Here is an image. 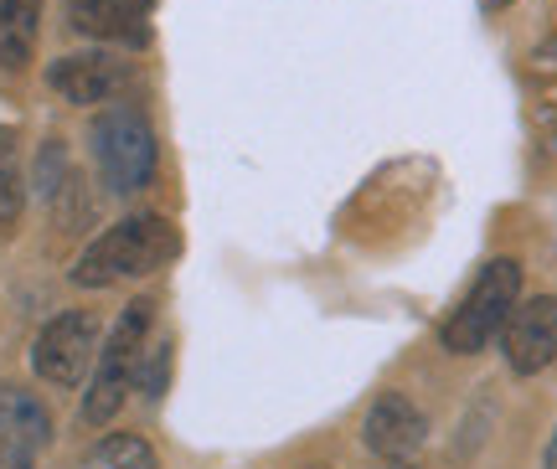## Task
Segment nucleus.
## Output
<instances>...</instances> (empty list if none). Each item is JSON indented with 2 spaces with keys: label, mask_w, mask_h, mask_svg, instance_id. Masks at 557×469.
I'll list each match as a JSON object with an SVG mask.
<instances>
[{
  "label": "nucleus",
  "mask_w": 557,
  "mask_h": 469,
  "mask_svg": "<svg viewBox=\"0 0 557 469\" xmlns=\"http://www.w3.org/2000/svg\"><path fill=\"white\" fill-rule=\"evenodd\" d=\"M521 299V263L517 258H491L470 294L455 305V314L444 320V351L449 356H475L500 335L506 314Z\"/></svg>",
  "instance_id": "obj_4"
},
{
  "label": "nucleus",
  "mask_w": 557,
  "mask_h": 469,
  "mask_svg": "<svg viewBox=\"0 0 557 469\" xmlns=\"http://www.w3.org/2000/svg\"><path fill=\"white\" fill-rule=\"evenodd\" d=\"M41 37V0H0V67L21 73Z\"/></svg>",
  "instance_id": "obj_11"
},
{
  "label": "nucleus",
  "mask_w": 557,
  "mask_h": 469,
  "mask_svg": "<svg viewBox=\"0 0 557 469\" xmlns=\"http://www.w3.org/2000/svg\"><path fill=\"white\" fill-rule=\"evenodd\" d=\"M129 78H135V67L124 58H114V52H73V58H58L47 67L52 94L67 98V103H83V109L114 103L129 88Z\"/></svg>",
  "instance_id": "obj_7"
},
{
  "label": "nucleus",
  "mask_w": 557,
  "mask_h": 469,
  "mask_svg": "<svg viewBox=\"0 0 557 469\" xmlns=\"http://www.w3.org/2000/svg\"><path fill=\"white\" fill-rule=\"evenodd\" d=\"M542 469H557V429H553V444H547V454H542Z\"/></svg>",
  "instance_id": "obj_15"
},
{
  "label": "nucleus",
  "mask_w": 557,
  "mask_h": 469,
  "mask_svg": "<svg viewBox=\"0 0 557 469\" xmlns=\"http://www.w3.org/2000/svg\"><path fill=\"white\" fill-rule=\"evenodd\" d=\"M150 5L156 0H67V21L73 32L94 41H139L150 37Z\"/></svg>",
  "instance_id": "obj_9"
},
{
  "label": "nucleus",
  "mask_w": 557,
  "mask_h": 469,
  "mask_svg": "<svg viewBox=\"0 0 557 469\" xmlns=\"http://www.w3.org/2000/svg\"><path fill=\"white\" fill-rule=\"evenodd\" d=\"M181 254V233L156 212H139L114 222L109 233H99L73 263V284L78 289H109L124 279L156 274Z\"/></svg>",
  "instance_id": "obj_1"
},
{
  "label": "nucleus",
  "mask_w": 557,
  "mask_h": 469,
  "mask_svg": "<svg viewBox=\"0 0 557 469\" xmlns=\"http://www.w3.org/2000/svg\"><path fill=\"white\" fill-rule=\"evenodd\" d=\"M423 439H429V418L418 408L408 392H382L377 403L367 408V423H361V444L387 459V465H403V459H413L423 449Z\"/></svg>",
  "instance_id": "obj_8"
},
{
  "label": "nucleus",
  "mask_w": 557,
  "mask_h": 469,
  "mask_svg": "<svg viewBox=\"0 0 557 469\" xmlns=\"http://www.w3.org/2000/svg\"><path fill=\"white\" fill-rule=\"evenodd\" d=\"M47 439H52V412L41 408L32 392L0 382V449L41 454Z\"/></svg>",
  "instance_id": "obj_10"
},
{
  "label": "nucleus",
  "mask_w": 557,
  "mask_h": 469,
  "mask_svg": "<svg viewBox=\"0 0 557 469\" xmlns=\"http://www.w3.org/2000/svg\"><path fill=\"white\" fill-rule=\"evenodd\" d=\"M0 469H37V454H21V449H0Z\"/></svg>",
  "instance_id": "obj_14"
},
{
  "label": "nucleus",
  "mask_w": 557,
  "mask_h": 469,
  "mask_svg": "<svg viewBox=\"0 0 557 469\" xmlns=\"http://www.w3.org/2000/svg\"><path fill=\"white\" fill-rule=\"evenodd\" d=\"M506 5H517V0H485V11H506Z\"/></svg>",
  "instance_id": "obj_16"
},
{
  "label": "nucleus",
  "mask_w": 557,
  "mask_h": 469,
  "mask_svg": "<svg viewBox=\"0 0 557 469\" xmlns=\"http://www.w3.org/2000/svg\"><path fill=\"white\" fill-rule=\"evenodd\" d=\"M393 469H413V465H408V459H403V465H393Z\"/></svg>",
  "instance_id": "obj_17"
},
{
  "label": "nucleus",
  "mask_w": 557,
  "mask_h": 469,
  "mask_svg": "<svg viewBox=\"0 0 557 469\" xmlns=\"http://www.w3.org/2000/svg\"><path fill=\"white\" fill-rule=\"evenodd\" d=\"M150 325H156V305L150 299H135L120 314V325L109 331L99 361H94V387L83 397V423L103 429L124 408V397H129V387L139 377V361L150 356Z\"/></svg>",
  "instance_id": "obj_3"
},
{
  "label": "nucleus",
  "mask_w": 557,
  "mask_h": 469,
  "mask_svg": "<svg viewBox=\"0 0 557 469\" xmlns=\"http://www.w3.org/2000/svg\"><path fill=\"white\" fill-rule=\"evenodd\" d=\"M94 165L114 196H135L156 176V129L139 103H103L94 119Z\"/></svg>",
  "instance_id": "obj_2"
},
{
  "label": "nucleus",
  "mask_w": 557,
  "mask_h": 469,
  "mask_svg": "<svg viewBox=\"0 0 557 469\" xmlns=\"http://www.w3.org/2000/svg\"><path fill=\"white\" fill-rule=\"evenodd\" d=\"M94 356H99V320L88 310H67L37 335L32 367L52 387H78L88 367H94Z\"/></svg>",
  "instance_id": "obj_5"
},
{
  "label": "nucleus",
  "mask_w": 557,
  "mask_h": 469,
  "mask_svg": "<svg viewBox=\"0 0 557 469\" xmlns=\"http://www.w3.org/2000/svg\"><path fill=\"white\" fill-rule=\"evenodd\" d=\"M500 351L506 367L517 377H537L557 361V299L537 294V299H517V310L500 325Z\"/></svg>",
  "instance_id": "obj_6"
},
{
  "label": "nucleus",
  "mask_w": 557,
  "mask_h": 469,
  "mask_svg": "<svg viewBox=\"0 0 557 469\" xmlns=\"http://www.w3.org/2000/svg\"><path fill=\"white\" fill-rule=\"evenodd\" d=\"M21 212V171H16V139L0 135V227H11Z\"/></svg>",
  "instance_id": "obj_13"
},
{
  "label": "nucleus",
  "mask_w": 557,
  "mask_h": 469,
  "mask_svg": "<svg viewBox=\"0 0 557 469\" xmlns=\"http://www.w3.org/2000/svg\"><path fill=\"white\" fill-rule=\"evenodd\" d=\"M78 469H156V449L135 433H109L88 449V459Z\"/></svg>",
  "instance_id": "obj_12"
}]
</instances>
